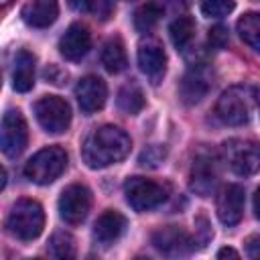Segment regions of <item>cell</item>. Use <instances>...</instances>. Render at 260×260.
<instances>
[{
  "instance_id": "1",
  "label": "cell",
  "mask_w": 260,
  "mask_h": 260,
  "mask_svg": "<svg viewBox=\"0 0 260 260\" xmlns=\"http://www.w3.org/2000/svg\"><path fill=\"white\" fill-rule=\"evenodd\" d=\"M130 136L118 126H100L83 142L81 156L89 169H106L124 160L130 152Z\"/></svg>"
},
{
  "instance_id": "2",
  "label": "cell",
  "mask_w": 260,
  "mask_h": 260,
  "mask_svg": "<svg viewBox=\"0 0 260 260\" xmlns=\"http://www.w3.org/2000/svg\"><path fill=\"white\" fill-rule=\"evenodd\" d=\"M6 228L10 236L24 242L39 238L45 228V211L41 203L32 199H18L6 217Z\"/></svg>"
},
{
  "instance_id": "3",
  "label": "cell",
  "mask_w": 260,
  "mask_h": 260,
  "mask_svg": "<svg viewBox=\"0 0 260 260\" xmlns=\"http://www.w3.org/2000/svg\"><path fill=\"white\" fill-rule=\"evenodd\" d=\"M67 167V152L61 146H47L35 152L24 165V177L37 185H49Z\"/></svg>"
},
{
  "instance_id": "4",
  "label": "cell",
  "mask_w": 260,
  "mask_h": 260,
  "mask_svg": "<svg viewBox=\"0 0 260 260\" xmlns=\"http://www.w3.org/2000/svg\"><path fill=\"white\" fill-rule=\"evenodd\" d=\"M169 187L146 177H130L124 183V195L134 211H150L167 199Z\"/></svg>"
},
{
  "instance_id": "5",
  "label": "cell",
  "mask_w": 260,
  "mask_h": 260,
  "mask_svg": "<svg viewBox=\"0 0 260 260\" xmlns=\"http://www.w3.org/2000/svg\"><path fill=\"white\" fill-rule=\"evenodd\" d=\"M223 158L236 175L250 177L260 169V144L246 138H230L223 142Z\"/></svg>"
},
{
  "instance_id": "6",
  "label": "cell",
  "mask_w": 260,
  "mask_h": 260,
  "mask_svg": "<svg viewBox=\"0 0 260 260\" xmlns=\"http://www.w3.org/2000/svg\"><path fill=\"white\" fill-rule=\"evenodd\" d=\"M35 118L49 134H61L71 124V108L59 95H43L35 102Z\"/></svg>"
},
{
  "instance_id": "7",
  "label": "cell",
  "mask_w": 260,
  "mask_h": 260,
  "mask_svg": "<svg viewBox=\"0 0 260 260\" xmlns=\"http://www.w3.org/2000/svg\"><path fill=\"white\" fill-rule=\"evenodd\" d=\"M215 112L219 116V120L228 126H242L248 122L250 118V100H248V91L240 85L228 87L215 106Z\"/></svg>"
},
{
  "instance_id": "8",
  "label": "cell",
  "mask_w": 260,
  "mask_h": 260,
  "mask_svg": "<svg viewBox=\"0 0 260 260\" xmlns=\"http://www.w3.org/2000/svg\"><path fill=\"white\" fill-rule=\"evenodd\" d=\"M28 142V126L26 120L18 110H8L2 116V130H0V146L8 158H16Z\"/></svg>"
},
{
  "instance_id": "9",
  "label": "cell",
  "mask_w": 260,
  "mask_h": 260,
  "mask_svg": "<svg viewBox=\"0 0 260 260\" xmlns=\"http://www.w3.org/2000/svg\"><path fill=\"white\" fill-rule=\"evenodd\" d=\"M91 209V191L85 185H69L63 189L59 197V215L65 223L77 225L81 223Z\"/></svg>"
},
{
  "instance_id": "10",
  "label": "cell",
  "mask_w": 260,
  "mask_h": 260,
  "mask_svg": "<svg viewBox=\"0 0 260 260\" xmlns=\"http://www.w3.org/2000/svg\"><path fill=\"white\" fill-rule=\"evenodd\" d=\"M150 242L160 254L171 258L189 256L195 250V238H191L183 228H177V225L158 228L156 232H152Z\"/></svg>"
},
{
  "instance_id": "11",
  "label": "cell",
  "mask_w": 260,
  "mask_h": 260,
  "mask_svg": "<svg viewBox=\"0 0 260 260\" xmlns=\"http://www.w3.org/2000/svg\"><path fill=\"white\" fill-rule=\"evenodd\" d=\"M219 181V169H217V160L213 154L201 152L195 156L193 167H191V175H189V187L193 193H197L199 197H209Z\"/></svg>"
},
{
  "instance_id": "12",
  "label": "cell",
  "mask_w": 260,
  "mask_h": 260,
  "mask_svg": "<svg viewBox=\"0 0 260 260\" xmlns=\"http://www.w3.org/2000/svg\"><path fill=\"white\" fill-rule=\"evenodd\" d=\"M138 67L154 85L165 77L167 53L156 39H144L138 45Z\"/></svg>"
},
{
  "instance_id": "13",
  "label": "cell",
  "mask_w": 260,
  "mask_h": 260,
  "mask_svg": "<svg viewBox=\"0 0 260 260\" xmlns=\"http://www.w3.org/2000/svg\"><path fill=\"white\" fill-rule=\"evenodd\" d=\"M209 89H211V73L207 67L197 65L183 75L179 83V98L183 100V104L195 106L207 95Z\"/></svg>"
},
{
  "instance_id": "14",
  "label": "cell",
  "mask_w": 260,
  "mask_h": 260,
  "mask_svg": "<svg viewBox=\"0 0 260 260\" xmlns=\"http://www.w3.org/2000/svg\"><path fill=\"white\" fill-rule=\"evenodd\" d=\"M75 98H77L81 112L93 114L104 108V104L108 100V87H106L104 79H100L98 75H85L75 85Z\"/></svg>"
},
{
  "instance_id": "15",
  "label": "cell",
  "mask_w": 260,
  "mask_h": 260,
  "mask_svg": "<svg viewBox=\"0 0 260 260\" xmlns=\"http://www.w3.org/2000/svg\"><path fill=\"white\" fill-rule=\"evenodd\" d=\"M217 217L223 225L240 223L244 215V189L240 185H225L217 195Z\"/></svg>"
},
{
  "instance_id": "16",
  "label": "cell",
  "mask_w": 260,
  "mask_h": 260,
  "mask_svg": "<svg viewBox=\"0 0 260 260\" xmlns=\"http://www.w3.org/2000/svg\"><path fill=\"white\" fill-rule=\"evenodd\" d=\"M89 49H91V35L87 30V26H83L79 22L71 24L59 39V53L67 61H79L81 57L87 55Z\"/></svg>"
},
{
  "instance_id": "17",
  "label": "cell",
  "mask_w": 260,
  "mask_h": 260,
  "mask_svg": "<svg viewBox=\"0 0 260 260\" xmlns=\"http://www.w3.org/2000/svg\"><path fill=\"white\" fill-rule=\"evenodd\" d=\"M126 217L116 211V209H106L93 223V240L100 244V246H112L114 242H118L122 238V234L126 232Z\"/></svg>"
},
{
  "instance_id": "18",
  "label": "cell",
  "mask_w": 260,
  "mask_h": 260,
  "mask_svg": "<svg viewBox=\"0 0 260 260\" xmlns=\"http://www.w3.org/2000/svg\"><path fill=\"white\" fill-rule=\"evenodd\" d=\"M20 16L28 26L47 28L57 20L59 4H57V0H30L22 6Z\"/></svg>"
},
{
  "instance_id": "19",
  "label": "cell",
  "mask_w": 260,
  "mask_h": 260,
  "mask_svg": "<svg viewBox=\"0 0 260 260\" xmlns=\"http://www.w3.org/2000/svg\"><path fill=\"white\" fill-rule=\"evenodd\" d=\"M35 85V55L28 51H18L12 67V87L20 93L30 91Z\"/></svg>"
},
{
  "instance_id": "20",
  "label": "cell",
  "mask_w": 260,
  "mask_h": 260,
  "mask_svg": "<svg viewBox=\"0 0 260 260\" xmlns=\"http://www.w3.org/2000/svg\"><path fill=\"white\" fill-rule=\"evenodd\" d=\"M102 65L106 67V71L110 73H122L128 65V57H126V49L120 37H112L104 43L102 47Z\"/></svg>"
},
{
  "instance_id": "21",
  "label": "cell",
  "mask_w": 260,
  "mask_h": 260,
  "mask_svg": "<svg viewBox=\"0 0 260 260\" xmlns=\"http://www.w3.org/2000/svg\"><path fill=\"white\" fill-rule=\"evenodd\" d=\"M169 35H171V41L175 45L177 51H185L193 39H195V20L189 18V16H179L171 22L169 26Z\"/></svg>"
},
{
  "instance_id": "22",
  "label": "cell",
  "mask_w": 260,
  "mask_h": 260,
  "mask_svg": "<svg viewBox=\"0 0 260 260\" xmlns=\"http://www.w3.org/2000/svg\"><path fill=\"white\" fill-rule=\"evenodd\" d=\"M238 35L240 39L260 53V12H246L238 20Z\"/></svg>"
},
{
  "instance_id": "23",
  "label": "cell",
  "mask_w": 260,
  "mask_h": 260,
  "mask_svg": "<svg viewBox=\"0 0 260 260\" xmlns=\"http://www.w3.org/2000/svg\"><path fill=\"white\" fill-rule=\"evenodd\" d=\"M116 104H118V110H120V112L134 116V114H138V112L144 108L146 102H144L142 89H140L136 83H126V85L118 91Z\"/></svg>"
},
{
  "instance_id": "24",
  "label": "cell",
  "mask_w": 260,
  "mask_h": 260,
  "mask_svg": "<svg viewBox=\"0 0 260 260\" xmlns=\"http://www.w3.org/2000/svg\"><path fill=\"white\" fill-rule=\"evenodd\" d=\"M162 16V6L158 2H146L134 12V28L138 32H150Z\"/></svg>"
},
{
  "instance_id": "25",
  "label": "cell",
  "mask_w": 260,
  "mask_h": 260,
  "mask_svg": "<svg viewBox=\"0 0 260 260\" xmlns=\"http://www.w3.org/2000/svg\"><path fill=\"white\" fill-rule=\"evenodd\" d=\"M47 250L55 258H73L75 256V240L67 232H55L49 240Z\"/></svg>"
},
{
  "instance_id": "26",
  "label": "cell",
  "mask_w": 260,
  "mask_h": 260,
  "mask_svg": "<svg viewBox=\"0 0 260 260\" xmlns=\"http://www.w3.org/2000/svg\"><path fill=\"white\" fill-rule=\"evenodd\" d=\"M71 4L77 10L89 12L100 20H106L112 14V0H71Z\"/></svg>"
},
{
  "instance_id": "27",
  "label": "cell",
  "mask_w": 260,
  "mask_h": 260,
  "mask_svg": "<svg viewBox=\"0 0 260 260\" xmlns=\"http://www.w3.org/2000/svg\"><path fill=\"white\" fill-rule=\"evenodd\" d=\"M236 8V0H201V12L207 18H223Z\"/></svg>"
},
{
  "instance_id": "28",
  "label": "cell",
  "mask_w": 260,
  "mask_h": 260,
  "mask_svg": "<svg viewBox=\"0 0 260 260\" xmlns=\"http://www.w3.org/2000/svg\"><path fill=\"white\" fill-rule=\"evenodd\" d=\"M165 158H167V148H165V146H160V144H150V146H146V148L140 152L138 162H140V167L156 169V167H160V165H162V160H165Z\"/></svg>"
},
{
  "instance_id": "29",
  "label": "cell",
  "mask_w": 260,
  "mask_h": 260,
  "mask_svg": "<svg viewBox=\"0 0 260 260\" xmlns=\"http://www.w3.org/2000/svg\"><path fill=\"white\" fill-rule=\"evenodd\" d=\"M207 41H209V47H211V49H217V51L225 49V47H228V43H230L228 28H225V26H221V24L211 26V28H209V35H207Z\"/></svg>"
},
{
  "instance_id": "30",
  "label": "cell",
  "mask_w": 260,
  "mask_h": 260,
  "mask_svg": "<svg viewBox=\"0 0 260 260\" xmlns=\"http://www.w3.org/2000/svg\"><path fill=\"white\" fill-rule=\"evenodd\" d=\"M211 236H213V232H211V225H209L207 217L205 215H199L195 219V240H199V244L205 246L211 240Z\"/></svg>"
},
{
  "instance_id": "31",
  "label": "cell",
  "mask_w": 260,
  "mask_h": 260,
  "mask_svg": "<svg viewBox=\"0 0 260 260\" xmlns=\"http://www.w3.org/2000/svg\"><path fill=\"white\" fill-rule=\"evenodd\" d=\"M246 252L250 258H260V236H250L246 240Z\"/></svg>"
},
{
  "instance_id": "32",
  "label": "cell",
  "mask_w": 260,
  "mask_h": 260,
  "mask_svg": "<svg viewBox=\"0 0 260 260\" xmlns=\"http://www.w3.org/2000/svg\"><path fill=\"white\" fill-rule=\"evenodd\" d=\"M217 258H240V252H236L234 248H221L217 252Z\"/></svg>"
},
{
  "instance_id": "33",
  "label": "cell",
  "mask_w": 260,
  "mask_h": 260,
  "mask_svg": "<svg viewBox=\"0 0 260 260\" xmlns=\"http://www.w3.org/2000/svg\"><path fill=\"white\" fill-rule=\"evenodd\" d=\"M254 213H256V217L260 219V187H258L256 193H254Z\"/></svg>"
},
{
  "instance_id": "34",
  "label": "cell",
  "mask_w": 260,
  "mask_h": 260,
  "mask_svg": "<svg viewBox=\"0 0 260 260\" xmlns=\"http://www.w3.org/2000/svg\"><path fill=\"white\" fill-rule=\"evenodd\" d=\"M167 2H171V4H181V6H183V4H187L189 0H167Z\"/></svg>"
},
{
  "instance_id": "35",
  "label": "cell",
  "mask_w": 260,
  "mask_h": 260,
  "mask_svg": "<svg viewBox=\"0 0 260 260\" xmlns=\"http://www.w3.org/2000/svg\"><path fill=\"white\" fill-rule=\"evenodd\" d=\"M2 2H4V4H6V2H10V0H2Z\"/></svg>"
}]
</instances>
